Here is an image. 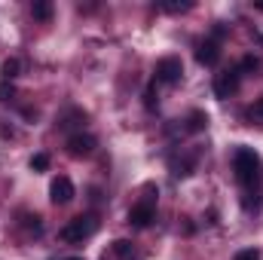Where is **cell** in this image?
<instances>
[{"mask_svg": "<svg viewBox=\"0 0 263 260\" xmlns=\"http://www.w3.org/2000/svg\"><path fill=\"white\" fill-rule=\"evenodd\" d=\"M233 172H236V181H239L245 190L257 187V184H260V159H257V153L248 150V147H239V150L233 153Z\"/></svg>", "mask_w": 263, "mask_h": 260, "instance_id": "obj_1", "label": "cell"}, {"mask_svg": "<svg viewBox=\"0 0 263 260\" xmlns=\"http://www.w3.org/2000/svg\"><path fill=\"white\" fill-rule=\"evenodd\" d=\"M95 230H98V220H95L92 214H80V217L67 220L65 227H62V239L70 242V245H80V242H86L89 236H95Z\"/></svg>", "mask_w": 263, "mask_h": 260, "instance_id": "obj_2", "label": "cell"}, {"mask_svg": "<svg viewBox=\"0 0 263 260\" xmlns=\"http://www.w3.org/2000/svg\"><path fill=\"white\" fill-rule=\"evenodd\" d=\"M153 73H156V83H178L181 73H184V65H181V59L165 55V59L156 62V70Z\"/></svg>", "mask_w": 263, "mask_h": 260, "instance_id": "obj_3", "label": "cell"}, {"mask_svg": "<svg viewBox=\"0 0 263 260\" xmlns=\"http://www.w3.org/2000/svg\"><path fill=\"white\" fill-rule=\"evenodd\" d=\"M239 80H242V70H239V67H230V70L217 73V77H214V95H217V98H230V95L239 89Z\"/></svg>", "mask_w": 263, "mask_h": 260, "instance_id": "obj_4", "label": "cell"}, {"mask_svg": "<svg viewBox=\"0 0 263 260\" xmlns=\"http://www.w3.org/2000/svg\"><path fill=\"white\" fill-rule=\"evenodd\" d=\"M153 217H156L153 199H141L138 205H132V211H129V224L135 227V230H144V227H150V224H153Z\"/></svg>", "mask_w": 263, "mask_h": 260, "instance_id": "obj_5", "label": "cell"}, {"mask_svg": "<svg viewBox=\"0 0 263 260\" xmlns=\"http://www.w3.org/2000/svg\"><path fill=\"white\" fill-rule=\"evenodd\" d=\"M73 196H77V190H73V181H70V178H65V175H62V178H55V181L49 184V199H52L55 205H67Z\"/></svg>", "mask_w": 263, "mask_h": 260, "instance_id": "obj_6", "label": "cell"}, {"mask_svg": "<svg viewBox=\"0 0 263 260\" xmlns=\"http://www.w3.org/2000/svg\"><path fill=\"white\" fill-rule=\"evenodd\" d=\"M92 150H95V138H92V135L77 132V135L67 138V153H70V156L83 159V156H92Z\"/></svg>", "mask_w": 263, "mask_h": 260, "instance_id": "obj_7", "label": "cell"}, {"mask_svg": "<svg viewBox=\"0 0 263 260\" xmlns=\"http://www.w3.org/2000/svg\"><path fill=\"white\" fill-rule=\"evenodd\" d=\"M196 62L205 67H214L220 62V46H217V40H205V43H199L196 49Z\"/></svg>", "mask_w": 263, "mask_h": 260, "instance_id": "obj_8", "label": "cell"}, {"mask_svg": "<svg viewBox=\"0 0 263 260\" xmlns=\"http://www.w3.org/2000/svg\"><path fill=\"white\" fill-rule=\"evenodd\" d=\"M31 15H34L37 22H49V18H52V3H49V0H34V3H31Z\"/></svg>", "mask_w": 263, "mask_h": 260, "instance_id": "obj_9", "label": "cell"}, {"mask_svg": "<svg viewBox=\"0 0 263 260\" xmlns=\"http://www.w3.org/2000/svg\"><path fill=\"white\" fill-rule=\"evenodd\" d=\"M205 126H208V117H205L202 110H193V114L187 117V126H184V129H187V132H193V135H196V132H202Z\"/></svg>", "mask_w": 263, "mask_h": 260, "instance_id": "obj_10", "label": "cell"}, {"mask_svg": "<svg viewBox=\"0 0 263 260\" xmlns=\"http://www.w3.org/2000/svg\"><path fill=\"white\" fill-rule=\"evenodd\" d=\"M0 77L3 80H15L18 77V59H6L3 67H0Z\"/></svg>", "mask_w": 263, "mask_h": 260, "instance_id": "obj_11", "label": "cell"}, {"mask_svg": "<svg viewBox=\"0 0 263 260\" xmlns=\"http://www.w3.org/2000/svg\"><path fill=\"white\" fill-rule=\"evenodd\" d=\"M114 254L129 257V254H135V245H132L129 239H117V242H114Z\"/></svg>", "mask_w": 263, "mask_h": 260, "instance_id": "obj_12", "label": "cell"}, {"mask_svg": "<svg viewBox=\"0 0 263 260\" xmlns=\"http://www.w3.org/2000/svg\"><path fill=\"white\" fill-rule=\"evenodd\" d=\"M165 12H187V9H193V3L190 0H184V3H178V0H168V3H159Z\"/></svg>", "mask_w": 263, "mask_h": 260, "instance_id": "obj_13", "label": "cell"}, {"mask_svg": "<svg viewBox=\"0 0 263 260\" xmlns=\"http://www.w3.org/2000/svg\"><path fill=\"white\" fill-rule=\"evenodd\" d=\"M156 98H159V95H156V83H150V86L144 89V107H147V110H156Z\"/></svg>", "mask_w": 263, "mask_h": 260, "instance_id": "obj_14", "label": "cell"}, {"mask_svg": "<svg viewBox=\"0 0 263 260\" xmlns=\"http://www.w3.org/2000/svg\"><path fill=\"white\" fill-rule=\"evenodd\" d=\"M31 169H34V172H46V169H49V156H46V153H34V156H31Z\"/></svg>", "mask_w": 263, "mask_h": 260, "instance_id": "obj_15", "label": "cell"}, {"mask_svg": "<svg viewBox=\"0 0 263 260\" xmlns=\"http://www.w3.org/2000/svg\"><path fill=\"white\" fill-rule=\"evenodd\" d=\"M233 260H260V251L257 248H245V251H239Z\"/></svg>", "mask_w": 263, "mask_h": 260, "instance_id": "obj_16", "label": "cell"}, {"mask_svg": "<svg viewBox=\"0 0 263 260\" xmlns=\"http://www.w3.org/2000/svg\"><path fill=\"white\" fill-rule=\"evenodd\" d=\"M260 67V59H254V55H248L242 65H239V70H257Z\"/></svg>", "mask_w": 263, "mask_h": 260, "instance_id": "obj_17", "label": "cell"}, {"mask_svg": "<svg viewBox=\"0 0 263 260\" xmlns=\"http://www.w3.org/2000/svg\"><path fill=\"white\" fill-rule=\"evenodd\" d=\"M248 117H251V120H263V101H257V104L248 110Z\"/></svg>", "mask_w": 263, "mask_h": 260, "instance_id": "obj_18", "label": "cell"}, {"mask_svg": "<svg viewBox=\"0 0 263 260\" xmlns=\"http://www.w3.org/2000/svg\"><path fill=\"white\" fill-rule=\"evenodd\" d=\"M12 98V86H0V101H9Z\"/></svg>", "mask_w": 263, "mask_h": 260, "instance_id": "obj_19", "label": "cell"}, {"mask_svg": "<svg viewBox=\"0 0 263 260\" xmlns=\"http://www.w3.org/2000/svg\"><path fill=\"white\" fill-rule=\"evenodd\" d=\"M67 260H83V257H67Z\"/></svg>", "mask_w": 263, "mask_h": 260, "instance_id": "obj_20", "label": "cell"}]
</instances>
